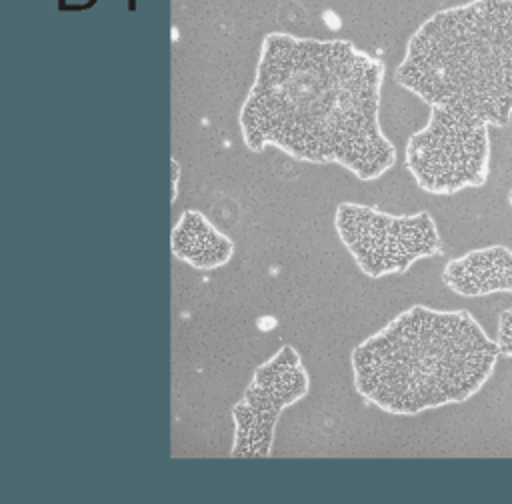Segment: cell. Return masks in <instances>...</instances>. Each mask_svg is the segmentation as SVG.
<instances>
[{
  "label": "cell",
  "instance_id": "1",
  "mask_svg": "<svg viewBox=\"0 0 512 504\" xmlns=\"http://www.w3.org/2000/svg\"><path fill=\"white\" fill-rule=\"evenodd\" d=\"M382 82L384 64L350 40L270 32L238 112L242 142L378 180L396 164L380 124Z\"/></svg>",
  "mask_w": 512,
  "mask_h": 504
},
{
  "label": "cell",
  "instance_id": "2",
  "mask_svg": "<svg viewBox=\"0 0 512 504\" xmlns=\"http://www.w3.org/2000/svg\"><path fill=\"white\" fill-rule=\"evenodd\" d=\"M500 352L468 310L414 304L350 352L356 392L394 416L462 404L494 374Z\"/></svg>",
  "mask_w": 512,
  "mask_h": 504
},
{
  "label": "cell",
  "instance_id": "3",
  "mask_svg": "<svg viewBox=\"0 0 512 504\" xmlns=\"http://www.w3.org/2000/svg\"><path fill=\"white\" fill-rule=\"evenodd\" d=\"M394 80L428 106H450L502 128L512 120V0H472L424 20Z\"/></svg>",
  "mask_w": 512,
  "mask_h": 504
},
{
  "label": "cell",
  "instance_id": "4",
  "mask_svg": "<svg viewBox=\"0 0 512 504\" xmlns=\"http://www.w3.org/2000/svg\"><path fill=\"white\" fill-rule=\"evenodd\" d=\"M490 124L466 110L430 106L428 122L404 146V166L432 196L480 188L490 176Z\"/></svg>",
  "mask_w": 512,
  "mask_h": 504
},
{
  "label": "cell",
  "instance_id": "5",
  "mask_svg": "<svg viewBox=\"0 0 512 504\" xmlns=\"http://www.w3.org/2000/svg\"><path fill=\"white\" fill-rule=\"evenodd\" d=\"M334 230L354 264L368 278L404 274L416 262L442 254V238L430 212L390 214L360 202H340Z\"/></svg>",
  "mask_w": 512,
  "mask_h": 504
},
{
  "label": "cell",
  "instance_id": "6",
  "mask_svg": "<svg viewBox=\"0 0 512 504\" xmlns=\"http://www.w3.org/2000/svg\"><path fill=\"white\" fill-rule=\"evenodd\" d=\"M310 390V376L300 352L284 344L252 374L240 400L232 406V458H266L272 454L274 430L286 408Z\"/></svg>",
  "mask_w": 512,
  "mask_h": 504
},
{
  "label": "cell",
  "instance_id": "7",
  "mask_svg": "<svg viewBox=\"0 0 512 504\" xmlns=\"http://www.w3.org/2000/svg\"><path fill=\"white\" fill-rule=\"evenodd\" d=\"M444 286L462 298L512 294V248L488 244L448 260L440 274Z\"/></svg>",
  "mask_w": 512,
  "mask_h": 504
},
{
  "label": "cell",
  "instance_id": "8",
  "mask_svg": "<svg viewBox=\"0 0 512 504\" xmlns=\"http://www.w3.org/2000/svg\"><path fill=\"white\" fill-rule=\"evenodd\" d=\"M172 254L196 270H216L234 256V242L202 212L184 210L170 232Z\"/></svg>",
  "mask_w": 512,
  "mask_h": 504
},
{
  "label": "cell",
  "instance_id": "9",
  "mask_svg": "<svg viewBox=\"0 0 512 504\" xmlns=\"http://www.w3.org/2000/svg\"><path fill=\"white\" fill-rule=\"evenodd\" d=\"M494 342H496V346H498L500 356L512 358V306L504 308V310L498 314Z\"/></svg>",
  "mask_w": 512,
  "mask_h": 504
},
{
  "label": "cell",
  "instance_id": "10",
  "mask_svg": "<svg viewBox=\"0 0 512 504\" xmlns=\"http://www.w3.org/2000/svg\"><path fill=\"white\" fill-rule=\"evenodd\" d=\"M508 204H510V206H512V188H510V190H508Z\"/></svg>",
  "mask_w": 512,
  "mask_h": 504
}]
</instances>
